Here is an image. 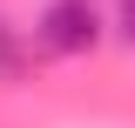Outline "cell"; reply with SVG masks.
Returning <instances> with one entry per match:
<instances>
[{
	"mask_svg": "<svg viewBox=\"0 0 135 128\" xmlns=\"http://www.w3.org/2000/svg\"><path fill=\"white\" fill-rule=\"evenodd\" d=\"M34 41L47 54H88L101 41V14L95 0H47L41 7V20H34Z\"/></svg>",
	"mask_w": 135,
	"mask_h": 128,
	"instance_id": "obj_1",
	"label": "cell"
},
{
	"mask_svg": "<svg viewBox=\"0 0 135 128\" xmlns=\"http://www.w3.org/2000/svg\"><path fill=\"white\" fill-rule=\"evenodd\" d=\"M115 34L135 47V0H115Z\"/></svg>",
	"mask_w": 135,
	"mask_h": 128,
	"instance_id": "obj_3",
	"label": "cell"
},
{
	"mask_svg": "<svg viewBox=\"0 0 135 128\" xmlns=\"http://www.w3.org/2000/svg\"><path fill=\"white\" fill-rule=\"evenodd\" d=\"M14 67H20V34L0 20V74H14Z\"/></svg>",
	"mask_w": 135,
	"mask_h": 128,
	"instance_id": "obj_2",
	"label": "cell"
}]
</instances>
